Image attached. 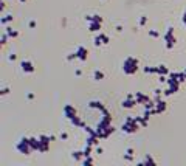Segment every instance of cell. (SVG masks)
<instances>
[{"instance_id": "obj_1", "label": "cell", "mask_w": 186, "mask_h": 166, "mask_svg": "<svg viewBox=\"0 0 186 166\" xmlns=\"http://www.w3.org/2000/svg\"><path fill=\"white\" fill-rule=\"evenodd\" d=\"M22 68H23L25 72H33V70H34L31 62H22Z\"/></svg>"}, {"instance_id": "obj_2", "label": "cell", "mask_w": 186, "mask_h": 166, "mask_svg": "<svg viewBox=\"0 0 186 166\" xmlns=\"http://www.w3.org/2000/svg\"><path fill=\"white\" fill-rule=\"evenodd\" d=\"M78 53H79V58H81V59H86V53H87L86 48H82V47L78 48Z\"/></svg>"}, {"instance_id": "obj_3", "label": "cell", "mask_w": 186, "mask_h": 166, "mask_svg": "<svg viewBox=\"0 0 186 166\" xmlns=\"http://www.w3.org/2000/svg\"><path fill=\"white\" fill-rule=\"evenodd\" d=\"M9 20H12V16H5V17L2 19V23H8Z\"/></svg>"}, {"instance_id": "obj_4", "label": "cell", "mask_w": 186, "mask_h": 166, "mask_svg": "<svg viewBox=\"0 0 186 166\" xmlns=\"http://www.w3.org/2000/svg\"><path fill=\"white\" fill-rule=\"evenodd\" d=\"M102 76H104V75H102L101 72H95V78H96V79H101Z\"/></svg>"}, {"instance_id": "obj_5", "label": "cell", "mask_w": 186, "mask_h": 166, "mask_svg": "<svg viewBox=\"0 0 186 166\" xmlns=\"http://www.w3.org/2000/svg\"><path fill=\"white\" fill-rule=\"evenodd\" d=\"M20 2H25V0H20Z\"/></svg>"}]
</instances>
